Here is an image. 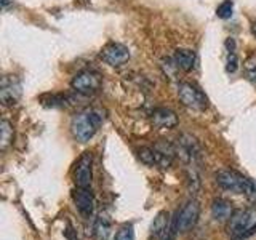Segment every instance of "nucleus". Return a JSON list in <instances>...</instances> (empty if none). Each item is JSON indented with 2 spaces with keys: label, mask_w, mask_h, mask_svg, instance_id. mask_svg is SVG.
Segmentation results:
<instances>
[{
  "label": "nucleus",
  "mask_w": 256,
  "mask_h": 240,
  "mask_svg": "<svg viewBox=\"0 0 256 240\" xmlns=\"http://www.w3.org/2000/svg\"><path fill=\"white\" fill-rule=\"evenodd\" d=\"M104 122V110L101 108H86L77 112L70 120L72 136L80 142H88Z\"/></svg>",
  "instance_id": "1"
},
{
  "label": "nucleus",
  "mask_w": 256,
  "mask_h": 240,
  "mask_svg": "<svg viewBox=\"0 0 256 240\" xmlns=\"http://www.w3.org/2000/svg\"><path fill=\"white\" fill-rule=\"evenodd\" d=\"M216 182L224 190L234 192V194H242L250 200L256 198V186L252 180L245 178L236 170H220L216 173Z\"/></svg>",
  "instance_id": "2"
},
{
  "label": "nucleus",
  "mask_w": 256,
  "mask_h": 240,
  "mask_svg": "<svg viewBox=\"0 0 256 240\" xmlns=\"http://www.w3.org/2000/svg\"><path fill=\"white\" fill-rule=\"evenodd\" d=\"M176 156L182 164L188 166V170H198L202 164V149H200L197 140L190 134H181L178 141L174 142Z\"/></svg>",
  "instance_id": "3"
},
{
  "label": "nucleus",
  "mask_w": 256,
  "mask_h": 240,
  "mask_svg": "<svg viewBox=\"0 0 256 240\" xmlns=\"http://www.w3.org/2000/svg\"><path fill=\"white\" fill-rule=\"evenodd\" d=\"M256 229V212L253 208L240 210L229 220V236L232 238H244Z\"/></svg>",
  "instance_id": "4"
},
{
  "label": "nucleus",
  "mask_w": 256,
  "mask_h": 240,
  "mask_svg": "<svg viewBox=\"0 0 256 240\" xmlns=\"http://www.w3.org/2000/svg\"><path fill=\"white\" fill-rule=\"evenodd\" d=\"M178 98L180 101L189 109L194 110H205L208 108L206 94L194 84L182 82L178 85Z\"/></svg>",
  "instance_id": "5"
},
{
  "label": "nucleus",
  "mask_w": 256,
  "mask_h": 240,
  "mask_svg": "<svg viewBox=\"0 0 256 240\" xmlns=\"http://www.w3.org/2000/svg\"><path fill=\"white\" fill-rule=\"evenodd\" d=\"M101 85H102L101 74L96 70H90V69L78 72L70 82L72 90L80 93V94H84V96H92L96 92H100Z\"/></svg>",
  "instance_id": "6"
},
{
  "label": "nucleus",
  "mask_w": 256,
  "mask_h": 240,
  "mask_svg": "<svg viewBox=\"0 0 256 240\" xmlns=\"http://www.w3.org/2000/svg\"><path fill=\"white\" fill-rule=\"evenodd\" d=\"M22 93L21 80L16 76H4L2 82H0V101L4 106L10 108L18 104Z\"/></svg>",
  "instance_id": "7"
},
{
  "label": "nucleus",
  "mask_w": 256,
  "mask_h": 240,
  "mask_svg": "<svg viewBox=\"0 0 256 240\" xmlns=\"http://www.w3.org/2000/svg\"><path fill=\"white\" fill-rule=\"evenodd\" d=\"M200 216V205L197 200H189L186 205H182V208L174 214L176 218V226H178L180 232H188L197 224Z\"/></svg>",
  "instance_id": "8"
},
{
  "label": "nucleus",
  "mask_w": 256,
  "mask_h": 240,
  "mask_svg": "<svg viewBox=\"0 0 256 240\" xmlns=\"http://www.w3.org/2000/svg\"><path fill=\"white\" fill-rule=\"evenodd\" d=\"M74 181L77 188H90L93 181V156L92 152H84L76 164Z\"/></svg>",
  "instance_id": "9"
},
{
  "label": "nucleus",
  "mask_w": 256,
  "mask_h": 240,
  "mask_svg": "<svg viewBox=\"0 0 256 240\" xmlns=\"http://www.w3.org/2000/svg\"><path fill=\"white\" fill-rule=\"evenodd\" d=\"M101 60L112 68H120L130 60V50L122 44H108L101 50Z\"/></svg>",
  "instance_id": "10"
},
{
  "label": "nucleus",
  "mask_w": 256,
  "mask_h": 240,
  "mask_svg": "<svg viewBox=\"0 0 256 240\" xmlns=\"http://www.w3.org/2000/svg\"><path fill=\"white\" fill-rule=\"evenodd\" d=\"M74 204L77 212L84 216V218H90L94 212V197L90 188H77L74 190Z\"/></svg>",
  "instance_id": "11"
},
{
  "label": "nucleus",
  "mask_w": 256,
  "mask_h": 240,
  "mask_svg": "<svg viewBox=\"0 0 256 240\" xmlns=\"http://www.w3.org/2000/svg\"><path fill=\"white\" fill-rule=\"evenodd\" d=\"M150 120H152V124L158 128H174L178 125V116H176L172 109H166V108L154 109Z\"/></svg>",
  "instance_id": "12"
},
{
  "label": "nucleus",
  "mask_w": 256,
  "mask_h": 240,
  "mask_svg": "<svg viewBox=\"0 0 256 240\" xmlns=\"http://www.w3.org/2000/svg\"><path fill=\"white\" fill-rule=\"evenodd\" d=\"M173 60L174 62L178 64V68L184 72H190L196 66V52L194 50H189V48H180V50H176L174 54H173Z\"/></svg>",
  "instance_id": "13"
},
{
  "label": "nucleus",
  "mask_w": 256,
  "mask_h": 240,
  "mask_svg": "<svg viewBox=\"0 0 256 240\" xmlns=\"http://www.w3.org/2000/svg\"><path fill=\"white\" fill-rule=\"evenodd\" d=\"M232 214H234V210H232V205L228 202V200L224 198H216L213 200L212 204V216L214 221H228L232 218Z\"/></svg>",
  "instance_id": "14"
},
{
  "label": "nucleus",
  "mask_w": 256,
  "mask_h": 240,
  "mask_svg": "<svg viewBox=\"0 0 256 240\" xmlns=\"http://www.w3.org/2000/svg\"><path fill=\"white\" fill-rule=\"evenodd\" d=\"M170 224H172L170 214L165 213V212H160L154 218V222H152V226H150L152 237L162 240V237L165 236V232L168 230V228H170Z\"/></svg>",
  "instance_id": "15"
},
{
  "label": "nucleus",
  "mask_w": 256,
  "mask_h": 240,
  "mask_svg": "<svg viewBox=\"0 0 256 240\" xmlns=\"http://www.w3.org/2000/svg\"><path fill=\"white\" fill-rule=\"evenodd\" d=\"M110 234V220L106 213H101L94 220L93 224V237L94 240H108Z\"/></svg>",
  "instance_id": "16"
},
{
  "label": "nucleus",
  "mask_w": 256,
  "mask_h": 240,
  "mask_svg": "<svg viewBox=\"0 0 256 240\" xmlns=\"http://www.w3.org/2000/svg\"><path fill=\"white\" fill-rule=\"evenodd\" d=\"M13 125L8 122V120H2L0 122V149L6 150V148L10 146L12 141H13Z\"/></svg>",
  "instance_id": "17"
},
{
  "label": "nucleus",
  "mask_w": 256,
  "mask_h": 240,
  "mask_svg": "<svg viewBox=\"0 0 256 240\" xmlns=\"http://www.w3.org/2000/svg\"><path fill=\"white\" fill-rule=\"evenodd\" d=\"M162 69H164V72H165V76L170 78V80H174L176 78V76H178V70H180V68H178V64L174 62V60L173 58H164L162 60Z\"/></svg>",
  "instance_id": "18"
},
{
  "label": "nucleus",
  "mask_w": 256,
  "mask_h": 240,
  "mask_svg": "<svg viewBox=\"0 0 256 240\" xmlns=\"http://www.w3.org/2000/svg\"><path fill=\"white\" fill-rule=\"evenodd\" d=\"M232 13H234V2H232V0H224V2L220 4L218 8H216V14H218V18L221 20H229Z\"/></svg>",
  "instance_id": "19"
},
{
  "label": "nucleus",
  "mask_w": 256,
  "mask_h": 240,
  "mask_svg": "<svg viewBox=\"0 0 256 240\" xmlns=\"http://www.w3.org/2000/svg\"><path fill=\"white\" fill-rule=\"evenodd\" d=\"M244 68H245L248 80H250V82H253V84H256V54L250 56V58L245 61Z\"/></svg>",
  "instance_id": "20"
},
{
  "label": "nucleus",
  "mask_w": 256,
  "mask_h": 240,
  "mask_svg": "<svg viewBox=\"0 0 256 240\" xmlns=\"http://www.w3.org/2000/svg\"><path fill=\"white\" fill-rule=\"evenodd\" d=\"M114 240H133V228L130 224H124V226L117 230Z\"/></svg>",
  "instance_id": "21"
},
{
  "label": "nucleus",
  "mask_w": 256,
  "mask_h": 240,
  "mask_svg": "<svg viewBox=\"0 0 256 240\" xmlns=\"http://www.w3.org/2000/svg\"><path fill=\"white\" fill-rule=\"evenodd\" d=\"M238 69V58L236 52H228V61H226V70L229 74H234Z\"/></svg>",
  "instance_id": "22"
},
{
  "label": "nucleus",
  "mask_w": 256,
  "mask_h": 240,
  "mask_svg": "<svg viewBox=\"0 0 256 240\" xmlns=\"http://www.w3.org/2000/svg\"><path fill=\"white\" fill-rule=\"evenodd\" d=\"M252 32H253V36L256 37V21L252 22Z\"/></svg>",
  "instance_id": "23"
},
{
  "label": "nucleus",
  "mask_w": 256,
  "mask_h": 240,
  "mask_svg": "<svg viewBox=\"0 0 256 240\" xmlns=\"http://www.w3.org/2000/svg\"><path fill=\"white\" fill-rule=\"evenodd\" d=\"M8 5H10V0H2V6H4V10H5V8H8Z\"/></svg>",
  "instance_id": "24"
}]
</instances>
